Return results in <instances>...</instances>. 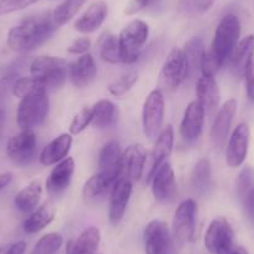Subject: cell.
Here are the masks:
<instances>
[{
	"label": "cell",
	"instance_id": "6da1fadb",
	"mask_svg": "<svg viewBox=\"0 0 254 254\" xmlns=\"http://www.w3.org/2000/svg\"><path fill=\"white\" fill-rule=\"evenodd\" d=\"M241 38V21L234 14H227L219 21L209 50L204 53L201 63L203 76L214 77L228 60Z\"/></svg>",
	"mask_w": 254,
	"mask_h": 254
},
{
	"label": "cell",
	"instance_id": "7a4b0ae2",
	"mask_svg": "<svg viewBox=\"0 0 254 254\" xmlns=\"http://www.w3.org/2000/svg\"><path fill=\"white\" fill-rule=\"evenodd\" d=\"M58 29L53 20V11H44L11 28L8 33V45L15 53H31L48 41Z\"/></svg>",
	"mask_w": 254,
	"mask_h": 254
},
{
	"label": "cell",
	"instance_id": "3957f363",
	"mask_svg": "<svg viewBox=\"0 0 254 254\" xmlns=\"http://www.w3.org/2000/svg\"><path fill=\"white\" fill-rule=\"evenodd\" d=\"M148 35H150V26L143 20L136 19L127 24L119 35L121 63L128 65L135 64L147 43Z\"/></svg>",
	"mask_w": 254,
	"mask_h": 254
},
{
	"label": "cell",
	"instance_id": "277c9868",
	"mask_svg": "<svg viewBox=\"0 0 254 254\" xmlns=\"http://www.w3.org/2000/svg\"><path fill=\"white\" fill-rule=\"evenodd\" d=\"M48 91L34 92L20 99L16 110V124L21 130H33L45 122L49 115Z\"/></svg>",
	"mask_w": 254,
	"mask_h": 254
},
{
	"label": "cell",
	"instance_id": "5b68a950",
	"mask_svg": "<svg viewBox=\"0 0 254 254\" xmlns=\"http://www.w3.org/2000/svg\"><path fill=\"white\" fill-rule=\"evenodd\" d=\"M29 70L31 76L41 80L46 89H56L66 81L69 64L56 56H38L31 61Z\"/></svg>",
	"mask_w": 254,
	"mask_h": 254
},
{
	"label": "cell",
	"instance_id": "8992f818",
	"mask_svg": "<svg viewBox=\"0 0 254 254\" xmlns=\"http://www.w3.org/2000/svg\"><path fill=\"white\" fill-rule=\"evenodd\" d=\"M204 246L211 254H229L234 248V231L224 217H216L204 234Z\"/></svg>",
	"mask_w": 254,
	"mask_h": 254
},
{
	"label": "cell",
	"instance_id": "52a82bcc",
	"mask_svg": "<svg viewBox=\"0 0 254 254\" xmlns=\"http://www.w3.org/2000/svg\"><path fill=\"white\" fill-rule=\"evenodd\" d=\"M165 117V97L160 89L151 91L142 107V128L146 137L155 138L161 132Z\"/></svg>",
	"mask_w": 254,
	"mask_h": 254
},
{
	"label": "cell",
	"instance_id": "ba28073f",
	"mask_svg": "<svg viewBox=\"0 0 254 254\" xmlns=\"http://www.w3.org/2000/svg\"><path fill=\"white\" fill-rule=\"evenodd\" d=\"M38 152V138L33 130H21L6 143V155L20 167L30 165Z\"/></svg>",
	"mask_w": 254,
	"mask_h": 254
},
{
	"label": "cell",
	"instance_id": "9c48e42d",
	"mask_svg": "<svg viewBox=\"0 0 254 254\" xmlns=\"http://www.w3.org/2000/svg\"><path fill=\"white\" fill-rule=\"evenodd\" d=\"M197 203L194 199H183L177 206L173 216V234L181 243H188L194 239L196 233Z\"/></svg>",
	"mask_w": 254,
	"mask_h": 254
},
{
	"label": "cell",
	"instance_id": "30bf717a",
	"mask_svg": "<svg viewBox=\"0 0 254 254\" xmlns=\"http://www.w3.org/2000/svg\"><path fill=\"white\" fill-rule=\"evenodd\" d=\"M187 79V65L182 49H173L166 58L160 72V85L163 90L175 91Z\"/></svg>",
	"mask_w": 254,
	"mask_h": 254
},
{
	"label": "cell",
	"instance_id": "8fae6325",
	"mask_svg": "<svg viewBox=\"0 0 254 254\" xmlns=\"http://www.w3.org/2000/svg\"><path fill=\"white\" fill-rule=\"evenodd\" d=\"M143 243L146 254H170L172 239L167 223L160 219L151 221L143 232Z\"/></svg>",
	"mask_w": 254,
	"mask_h": 254
},
{
	"label": "cell",
	"instance_id": "7c38bea8",
	"mask_svg": "<svg viewBox=\"0 0 254 254\" xmlns=\"http://www.w3.org/2000/svg\"><path fill=\"white\" fill-rule=\"evenodd\" d=\"M132 194V182L125 177H120L114 183L110 192L109 221L112 226H117L126 213L127 206Z\"/></svg>",
	"mask_w": 254,
	"mask_h": 254
},
{
	"label": "cell",
	"instance_id": "4fadbf2b",
	"mask_svg": "<svg viewBox=\"0 0 254 254\" xmlns=\"http://www.w3.org/2000/svg\"><path fill=\"white\" fill-rule=\"evenodd\" d=\"M152 183V194L158 202L170 203L176 198L177 185H176L175 171L170 162H163L150 181Z\"/></svg>",
	"mask_w": 254,
	"mask_h": 254
},
{
	"label": "cell",
	"instance_id": "5bb4252c",
	"mask_svg": "<svg viewBox=\"0 0 254 254\" xmlns=\"http://www.w3.org/2000/svg\"><path fill=\"white\" fill-rule=\"evenodd\" d=\"M251 130L244 122L239 124L232 132L227 145L226 161L231 168L241 167L248 155Z\"/></svg>",
	"mask_w": 254,
	"mask_h": 254
},
{
	"label": "cell",
	"instance_id": "9a60e30c",
	"mask_svg": "<svg viewBox=\"0 0 254 254\" xmlns=\"http://www.w3.org/2000/svg\"><path fill=\"white\" fill-rule=\"evenodd\" d=\"M204 115H206V111L197 100L188 104L187 109L185 110V114H183V119L180 127L181 137L183 140L187 141V142H192L202 135Z\"/></svg>",
	"mask_w": 254,
	"mask_h": 254
},
{
	"label": "cell",
	"instance_id": "2e32d148",
	"mask_svg": "<svg viewBox=\"0 0 254 254\" xmlns=\"http://www.w3.org/2000/svg\"><path fill=\"white\" fill-rule=\"evenodd\" d=\"M147 151L141 143L130 145L122 153V176L131 182H137L142 177L146 162Z\"/></svg>",
	"mask_w": 254,
	"mask_h": 254
},
{
	"label": "cell",
	"instance_id": "e0dca14e",
	"mask_svg": "<svg viewBox=\"0 0 254 254\" xmlns=\"http://www.w3.org/2000/svg\"><path fill=\"white\" fill-rule=\"evenodd\" d=\"M99 172L114 183L122 176V152L116 140L109 141L102 146L99 155Z\"/></svg>",
	"mask_w": 254,
	"mask_h": 254
},
{
	"label": "cell",
	"instance_id": "ac0fdd59",
	"mask_svg": "<svg viewBox=\"0 0 254 254\" xmlns=\"http://www.w3.org/2000/svg\"><path fill=\"white\" fill-rule=\"evenodd\" d=\"M173 142H175L173 127L171 125H167L156 137L155 146L150 155V171H148L147 182H150L156 171L160 168L163 162H166L167 157H170L173 150Z\"/></svg>",
	"mask_w": 254,
	"mask_h": 254
},
{
	"label": "cell",
	"instance_id": "d6986e66",
	"mask_svg": "<svg viewBox=\"0 0 254 254\" xmlns=\"http://www.w3.org/2000/svg\"><path fill=\"white\" fill-rule=\"evenodd\" d=\"M237 112V100L229 99L222 105L218 114L216 115L211 128V138L216 146H222L227 141L231 131L232 122Z\"/></svg>",
	"mask_w": 254,
	"mask_h": 254
},
{
	"label": "cell",
	"instance_id": "ffe728a7",
	"mask_svg": "<svg viewBox=\"0 0 254 254\" xmlns=\"http://www.w3.org/2000/svg\"><path fill=\"white\" fill-rule=\"evenodd\" d=\"M109 14V5L105 0H97L92 3L85 13L75 21L74 26L79 33L91 34L100 29Z\"/></svg>",
	"mask_w": 254,
	"mask_h": 254
},
{
	"label": "cell",
	"instance_id": "44dd1931",
	"mask_svg": "<svg viewBox=\"0 0 254 254\" xmlns=\"http://www.w3.org/2000/svg\"><path fill=\"white\" fill-rule=\"evenodd\" d=\"M74 172L75 161L72 157L64 158L61 162L56 163L46 181V188H48L49 193L60 194L64 190H67L71 183Z\"/></svg>",
	"mask_w": 254,
	"mask_h": 254
},
{
	"label": "cell",
	"instance_id": "7402d4cb",
	"mask_svg": "<svg viewBox=\"0 0 254 254\" xmlns=\"http://www.w3.org/2000/svg\"><path fill=\"white\" fill-rule=\"evenodd\" d=\"M97 75L96 63L91 54H84L69 64V76L76 87H85L91 84Z\"/></svg>",
	"mask_w": 254,
	"mask_h": 254
},
{
	"label": "cell",
	"instance_id": "603a6c76",
	"mask_svg": "<svg viewBox=\"0 0 254 254\" xmlns=\"http://www.w3.org/2000/svg\"><path fill=\"white\" fill-rule=\"evenodd\" d=\"M254 56V35H247L246 38H243L242 40L238 41V44L236 45V48L233 49V51L229 55L228 60V66L229 70L232 71V74L236 75V76L241 77L242 75H244L246 71V67L248 65L249 60Z\"/></svg>",
	"mask_w": 254,
	"mask_h": 254
},
{
	"label": "cell",
	"instance_id": "cb8c5ba5",
	"mask_svg": "<svg viewBox=\"0 0 254 254\" xmlns=\"http://www.w3.org/2000/svg\"><path fill=\"white\" fill-rule=\"evenodd\" d=\"M72 146L71 133H61L44 147L40 153V163L44 166H53L66 158Z\"/></svg>",
	"mask_w": 254,
	"mask_h": 254
},
{
	"label": "cell",
	"instance_id": "d4e9b609",
	"mask_svg": "<svg viewBox=\"0 0 254 254\" xmlns=\"http://www.w3.org/2000/svg\"><path fill=\"white\" fill-rule=\"evenodd\" d=\"M112 186H114V182L102 173L97 172L96 175L91 176L85 182L84 188H82V198L85 203L89 206L99 204L100 202L104 201L107 193L111 192Z\"/></svg>",
	"mask_w": 254,
	"mask_h": 254
},
{
	"label": "cell",
	"instance_id": "484cf974",
	"mask_svg": "<svg viewBox=\"0 0 254 254\" xmlns=\"http://www.w3.org/2000/svg\"><path fill=\"white\" fill-rule=\"evenodd\" d=\"M197 101L203 106L204 111L212 112L218 107L221 95H219L218 84L214 77L203 76L198 77L196 84Z\"/></svg>",
	"mask_w": 254,
	"mask_h": 254
},
{
	"label": "cell",
	"instance_id": "4316f807",
	"mask_svg": "<svg viewBox=\"0 0 254 254\" xmlns=\"http://www.w3.org/2000/svg\"><path fill=\"white\" fill-rule=\"evenodd\" d=\"M54 218H55V204L53 203V201L44 202L40 207L34 209V212L29 214L28 218H25L23 223L24 232L28 234L38 233L46 228L54 221Z\"/></svg>",
	"mask_w": 254,
	"mask_h": 254
},
{
	"label": "cell",
	"instance_id": "83f0119b",
	"mask_svg": "<svg viewBox=\"0 0 254 254\" xmlns=\"http://www.w3.org/2000/svg\"><path fill=\"white\" fill-rule=\"evenodd\" d=\"M101 232L97 227H87L75 241L67 244L66 254H95L97 253Z\"/></svg>",
	"mask_w": 254,
	"mask_h": 254
},
{
	"label": "cell",
	"instance_id": "f1b7e54d",
	"mask_svg": "<svg viewBox=\"0 0 254 254\" xmlns=\"http://www.w3.org/2000/svg\"><path fill=\"white\" fill-rule=\"evenodd\" d=\"M185 55L186 65H187V77H192L196 75L198 70H201V63L203 59L206 48L204 43L199 36H193L186 43L182 49Z\"/></svg>",
	"mask_w": 254,
	"mask_h": 254
},
{
	"label": "cell",
	"instance_id": "f546056e",
	"mask_svg": "<svg viewBox=\"0 0 254 254\" xmlns=\"http://www.w3.org/2000/svg\"><path fill=\"white\" fill-rule=\"evenodd\" d=\"M43 194V187L38 181L30 182L20 190L14 198V204L21 213H30L36 209Z\"/></svg>",
	"mask_w": 254,
	"mask_h": 254
},
{
	"label": "cell",
	"instance_id": "4dcf8cb0",
	"mask_svg": "<svg viewBox=\"0 0 254 254\" xmlns=\"http://www.w3.org/2000/svg\"><path fill=\"white\" fill-rule=\"evenodd\" d=\"M92 109V125L97 128H109L117 121L119 111L110 100H100Z\"/></svg>",
	"mask_w": 254,
	"mask_h": 254
},
{
	"label": "cell",
	"instance_id": "1f68e13d",
	"mask_svg": "<svg viewBox=\"0 0 254 254\" xmlns=\"http://www.w3.org/2000/svg\"><path fill=\"white\" fill-rule=\"evenodd\" d=\"M190 185L197 193L204 194L212 187V165L207 157L201 158L190 175Z\"/></svg>",
	"mask_w": 254,
	"mask_h": 254
},
{
	"label": "cell",
	"instance_id": "d6a6232c",
	"mask_svg": "<svg viewBox=\"0 0 254 254\" xmlns=\"http://www.w3.org/2000/svg\"><path fill=\"white\" fill-rule=\"evenodd\" d=\"M99 46L100 58L109 64L121 63V55H120L119 36L114 35L112 33H104L100 36L97 41Z\"/></svg>",
	"mask_w": 254,
	"mask_h": 254
},
{
	"label": "cell",
	"instance_id": "836d02e7",
	"mask_svg": "<svg viewBox=\"0 0 254 254\" xmlns=\"http://www.w3.org/2000/svg\"><path fill=\"white\" fill-rule=\"evenodd\" d=\"M87 0H64L53 10V20L58 28L69 23Z\"/></svg>",
	"mask_w": 254,
	"mask_h": 254
},
{
	"label": "cell",
	"instance_id": "e575fe53",
	"mask_svg": "<svg viewBox=\"0 0 254 254\" xmlns=\"http://www.w3.org/2000/svg\"><path fill=\"white\" fill-rule=\"evenodd\" d=\"M214 1L216 0H181L178 4V11L186 18H198L213 6Z\"/></svg>",
	"mask_w": 254,
	"mask_h": 254
},
{
	"label": "cell",
	"instance_id": "d590c367",
	"mask_svg": "<svg viewBox=\"0 0 254 254\" xmlns=\"http://www.w3.org/2000/svg\"><path fill=\"white\" fill-rule=\"evenodd\" d=\"M43 90L48 91V89H46V86L41 80L36 79L34 76L18 77L16 81L14 82L13 95L15 97H19V99H23V97L28 96V95L38 91H43Z\"/></svg>",
	"mask_w": 254,
	"mask_h": 254
},
{
	"label": "cell",
	"instance_id": "8d00e7d4",
	"mask_svg": "<svg viewBox=\"0 0 254 254\" xmlns=\"http://www.w3.org/2000/svg\"><path fill=\"white\" fill-rule=\"evenodd\" d=\"M138 74L135 70L127 71L122 74L119 79L114 80L109 85V92L115 97H122L126 95L133 87V85L137 82Z\"/></svg>",
	"mask_w": 254,
	"mask_h": 254
},
{
	"label": "cell",
	"instance_id": "74e56055",
	"mask_svg": "<svg viewBox=\"0 0 254 254\" xmlns=\"http://www.w3.org/2000/svg\"><path fill=\"white\" fill-rule=\"evenodd\" d=\"M64 243V238L61 234L48 233L41 237L35 244L30 254H56Z\"/></svg>",
	"mask_w": 254,
	"mask_h": 254
},
{
	"label": "cell",
	"instance_id": "f35d334b",
	"mask_svg": "<svg viewBox=\"0 0 254 254\" xmlns=\"http://www.w3.org/2000/svg\"><path fill=\"white\" fill-rule=\"evenodd\" d=\"M90 124H92V109L91 107H84L72 119L69 127L70 133L71 135H79L82 131L86 130Z\"/></svg>",
	"mask_w": 254,
	"mask_h": 254
},
{
	"label": "cell",
	"instance_id": "ab89813d",
	"mask_svg": "<svg viewBox=\"0 0 254 254\" xmlns=\"http://www.w3.org/2000/svg\"><path fill=\"white\" fill-rule=\"evenodd\" d=\"M237 193L239 198L243 199L248 190L254 186V171L251 167H246L241 171L237 177Z\"/></svg>",
	"mask_w": 254,
	"mask_h": 254
},
{
	"label": "cell",
	"instance_id": "60d3db41",
	"mask_svg": "<svg viewBox=\"0 0 254 254\" xmlns=\"http://www.w3.org/2000/svg\"><path fill=\"white\" fill-rule=\"evenodd\" d=\"M38 1H40V0H5V1L0 4V16L23 10L28 6L34 5Z\"/></svg>",
	"mask_w": 254,
	"mask_h": 254
},
{
	"label": "cell",
	"instance_id": "b9f144b4",
	"mask_svg": "<svg viewBox=\"0 0 254 254\" xmlns=\"http://www.w3.org/2000/svg\"><path fill=\"white\" fill-rule=\"evenodd\" d=\"M157 3L158 0H130V3L127 4L126 8H125L124 13L128 16L135 15V14L140 13L145 9L156 5Z\"/></svg>",
	"mask_w": 254,
	"mask_h": 254
},
{
	"label": "cell",
	"instance_id": "7bdbcfd3",
	"mask_svg": "<svg viewBox=\"0 0 254 254\" xmlns=\"http://www.w3.org/2000/svg\"><path fill=\"white\" fill-rule=\"evenodd\" d=\"M243 76L246 77L247 97L249 99V101L254 102V56L249 60Z\"/></svg>",
	"mask_w": 254,
	"mask_h": 254
},
{
	"label": "cell",
	"instance_id": "ee69618b",
	"mask_svg": "<svg viewBox=\"0 0 254 254\" xmlns=\"http://www.w3.org/2000/svg\"><path fill=\"white\" fill-rule=\"evenodd\" d=\"M91 48V40L89 38H82L76 39L71 43V45L67 48V53L71 54V55H84L87 54V51Z\"/></svg>",
	"mask_w": 254,
	"mask_h": 254
},
{
	"label": "cell",
	"instance_id": "f6af8a7d",
	"mask_svg": "<svg viewBox=\"0 0 254 254\" xmlns=\"http://www.w3.org/2000/svg\"><path fill=\"white\" fill-rule=\"evenodd\" d=\"M16 79H18L16 74H9L0 79V107L1 102L8 97L9 92H13L14 82L16 81Z\"/></svg>",
	"mask_w": 254,
	"mask_h": 254
},
{
	"label": "cell",
	"instance_id": "bcb514c9",
	"mask_svg": "<svg viewBox=\"0 0 254 254\" xmlns=\"http://www.w3.org/2000/svg\"><path fill=\"white\" fill-rule=\"evenodd\" d=\"M244 214L249 222L254 223V186L248 190V193L243 198Z\"/></svg>",
	"mask_w": 254,
	"mask_h": 254
},
{
	"label": "cell",
	"instance_id": "7dc6e473",
	"mask_svg": "<svg viewBox=\"0 0 254 254\" xmlns=\"http://www.w3.org/2000/svg\"><path fill=\"white\" fill-rule=\"evenodd\" d=\"M25 252H26V243L25 242L20 241L11 244L9 254H25Z\"/></svg>",
	"mask_w": 254,
	"mask_h": 254
},
{
	"label": "cell",
	"instance_id": "c3c4849f",
	"mask_svg": "<svg viewBox=\"0 0 254 254\" xmlns=\"http://www.w3.org/2000/svg\"><path fill=\"white\" fill-rule=\"evenodd\" d=\"M13 173L10 172L0 173V190H3L4 188H6L10 185L11 181H13Z\"/></svg>",
	"mask_w": 254,
	"mask_h": 254
},
{
	"label": "cell",
	"instance_id": "681fc988",
	"mask_svg": "<svg viewBox=\"0 0 254 254\" xmlns=\"http://www.w3.org/2000/svg\"><path fill=\"white\" fill-rule=\"evenodd\" d=\"M4 125H5V111L0 107V136L4 131Z\"/></svg>",
	"mask_w": 254,
	"mask_h": 254
},
{
	"label": "cell",
	"instance_id": "f907efd6",
	"mask_svg": "<svg viewBox=\"0 0 254 254\" xmlns=\"http://www.w3.org/2000/svg\"><path fill=\"white\" fill-rule=\"evenodd\" d=\"M229 254H249V253L246 248H243V247H234Z\"/></svg>",
	"mask_w": 254,
	"mask_h": 254
},
{
	"label": "cell",
	"instance_id": "816d5d0a",
	"mask_svg": "<svg viewBox=\"0 0 254 254\" xmlns=\"http://www.w3.org/2000/svg\"><path fill=\"white\" fill-rule=\"evenodd\" d=\"M11 244H0V254H9Z\"/></svg>",
	"mask_w": 254,
	"mask_h": 254
},
{
	"label": "cell",
	"instance_id": "f5cc1de1",
	"mask_svg": "<svg viewBox=\"0 0 254 254\" xmlns=\"http://www.w3.org/2000/svg\"><path fill=\"white\" fill-rule=\"evenodd\" d=\"M95 254H101V253H95Z\"/></svg>",
	"mask_w": 254,
	"mask_h": 254
}]
</instances>
